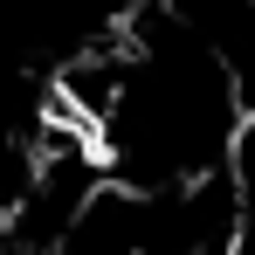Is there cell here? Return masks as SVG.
Listing matches in <instances>:
<instances>
[]
</instances>
